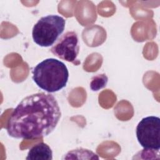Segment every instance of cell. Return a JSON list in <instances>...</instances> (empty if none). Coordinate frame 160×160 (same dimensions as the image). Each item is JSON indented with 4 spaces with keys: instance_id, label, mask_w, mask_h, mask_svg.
<instances>
[{
    "instance_id": "cell-1",
    "label": "cell",
    "mask_w": 160,
    "mask_h": 160,
    "mask_svg": "<svg viewBox=\"0 0 160 160\" xmlns=\"http://www.w3.org/2000/svg\"><path fill=\"white\" fill-rule=\"evenodd\" d=\"M61 116L56 98L38 92L24 98L13 110L6 126L9 136L32 139L51 133Z\"/></svg>"
},
{
    "instance_id": "cell-2",
    "label": "cell",
    "mask_w": 160,
    "mask_h": 160,
    "mask_svg": "<svg viewBox=\"0 0 160 160\" xmlns=\"http://www.w3.org/2000/svg\"><path fill=\"white\" fill-rule=\"evenodd\" d=\"M69 71L62 61L54 58L43 60L32 70V79L41 89L48 92L59 91L66 86Z\"/></svg>"
},
{
    "instance_id": "cell-3",
    "label": "cell",
    "mask_w": 160,
    "mask_h": 160,
    "mask_svg": "<svg viewBox=\"0 0 160 160\" xmlns=\"http://www.w3.org/2000/svg\"><path fill=\"white\" fill-rule=\"evenodd\" d=\"M65 24V19L58 15L42 17L32 28V36L34 42L41 47L51 46L63 32Z\"/></svg>"
},
{
    "instance_id": "cell-4",
    "label": "cell",
    "mask_w": 160,
    "mask_h": 160,
    "mask_svg": "<svg viewBox=\"0 0 160 160\" xmlns=\"http://www.w3.org/2000/svg\"><path fill=\"white\" fill-rule=\"evenodd\" d=\"M136 137L144 149L159 151L160 149V118L148 116L142 118L136 127Z\"/></svg>"
},
{
    "instance_id": "cell-5",
    "label": "cell",
    "mask_w": 160,
    "mask_h": 160,
    "mask_svg": "<svg viewBox=\"0 0 160 160\" xmlns=\"http://www.w3.org/2000/svg\"><path fill=\"white\" fill-rule=\"evenodd\" d=\"M51 52L56 57L75 65L80 64L77 59L79 52V40L74 31H68L62 35L51 48Z\"/></svg>"
},
{
    "instance_id": "cell-6",
    "label": "cell",
    "mask_w": 160,
    "mask_h": 160,
    "mask_svg": "<svg viewBox=\"0 0 160 160\" xmlns=\"http://www.w3.org/2000/svg\"><path fill=\"white\" fill-rule=\"evenodd\" d=\"M26 159L27 160H52V152L47 144L39 142L29 149Z\"/></svg>"
},
{
    "instance_id": "cell-7",
    "label": "cell",
    "mask_w": 160,
    "mask_h": 160,
    "mask_svg": "<svg viewBox=\"0 0 160 160\" xmlns=\"http://www.w3.org/2000/svg\"><path fill=\"white\" fill-rule=\"evenodd\" d=\"M108 81V78L106 74H98L92 78L90 82V88L94 91H98L106 86Z\"/></svg>"
}]
</instances>
